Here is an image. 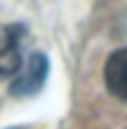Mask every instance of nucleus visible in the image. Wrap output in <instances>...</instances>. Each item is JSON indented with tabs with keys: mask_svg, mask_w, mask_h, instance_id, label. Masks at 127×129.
Here are the masks:
<instances>
[{
	"mask_svg": "<svg viewBox=\"0 0 127 129\" xmlns=\"http://www.w3.org/2000/svg\"><path fill=\"white\" fill-rule=\"evenodd\" d=\"M104 82H106V89L115 99L127 101V47L115 49L113 54L106 59Z\"/></svg>",
	"mask_w": 127,
	"mask_h": 129,
	"instance_id": "7ed1b4c3",
	"label": "nucleus"
},
{
	"mask_svg": "<svg viewBox=\"0 0 127 129\" xmlns=\"http://www.w3.org/2000/svg\"><path fill=\"white\" fill-rule=\"evenodd\" d=\"M47 73H49V63H47V56L45 54H28V59L24 61L21 71L14 75L12 80V87L10 92L14 96H33L38 94L45 80H47Z\"/></svg>",
	"mask_w": 127,
	"mask_h": 129,
	"instance_id": "f257e3e1",
	"label": "nucleus"
},
{
	"mask_svg": "<svg viewBox=\"0 0 127 129\" xmlns=\"http://www.w3.org/2000/svg\"><path fill=\"white\" fill-rule=\"evenodd\" d=\"M24 26H3L0 28V80L14 78L24 66Z\"/></svg>",
	"mask_w": 127,
	"mask_h": 129,
	"instance_id": "f03ea898",
	"label": "nucleus"
}]
</instances>
